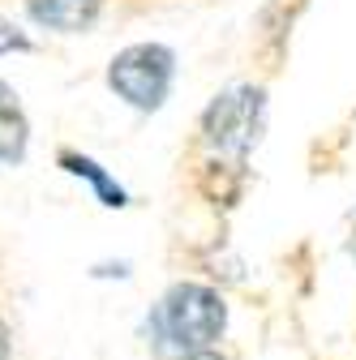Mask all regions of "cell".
<instances>
[{"label":"cell","mask_w":356,"mask_h":360,"mask_svg":"<svg viewBox=\"0 0 356 360\" xmlns=\"http://www.w3.org/2000/svg\"><path fill=\"white\" fill-rule=\"evenodd\" d=\"M155 326L163 330V343H172L176 352H210L224 339L228 304L206 283H176L155 313Z\"/></svg>","instance_id":"6da1fadb"},{"label":"cell","mask_w":356,"mask_h":360,"mask_svg":"<svg viewBox=\"0 0 356 360\" xmlns=\"http://www.w3.org/2000/svg\"><path fill=\"white\" fill-rule=\"evenodd\" d=\"M172 73H176V56L163 43H133V48L112 56L108 86L129 108L155 112V108H163L167 90H172Z\"/></svg>","instance_id":"7a4b0ae2"},{"label":"cell","mask_w":356,"mask_h":360,"mask_svg":"<svg viewBox=\"0 0 356 360\" xmlns=\"http://www.w3.org/2000/svg\"><path fill=\"white\" fill-rule=\"evenodd\" d=\"M202 133L215 150L245 159L258 146V133H262V90L236 86L228 95H219L202 116Z\"/></svg>","instance_id":"3957f363"},{"label":"cell","mask_w":356,"mask_h":360,"mask_svg":"<svg viewBox=\"0 0 356 360\" xmlns=\"http://www.w3.org/2000/svg\"><path fill=\"white\" fill-rule=\"evenodd\" d=\"M103 0H26V9L39 26L61 30V34H77L99 18Z\"/></svg>","instance_id":"277c9868"},{"label":"cell","mask_w":356,"mask_h":360,"mask_svg":"<svg viewBox=\"0 0 356 360\" xmlns=\"http://www.w3.org/2000/svg\"><path fill=\"white\" fill-rule=\"evenodd\" d=\"M26 150V116L18 108V95L0 82V159L13 163Z\"/></svg>","instance_id":"5b68a950"},{"label":"cell","mask_w":356,"mask_h":360,"mask_svg":"<svg viewBox=\"0 0 356 360\" xmlns=\"http://www.w3.org/2000/svg\"><path fill=\"white\" fill-rule=\"evenodd\" d=\"M61 167H65V172H73V176H82V180H91V189L99 193V202H103V206H125V202H129V198H125V189L116 185V180H112L95 159L65 150V155H61Z\"/></svg>","instance_id":"8992f818"},{"label":"cell","mask_w":356,"mask_h":360,"mask_svg":"<svg viewBox=\"0 0 356 360\" xmlns=\"http://www.w3.org/2000/svg\"><path fill=\"white\" fill-rule=\"evenodd\" d=\"M26 48H30V39H26L13 22L0 18V56H5V52H26Z\"/></svg>","instance_id":"52a82bcc"},{"label":"cell","mask_w":356,"mask_h":360,"mask_svg":"<svg viewBox=\"0 0 356 360\" xmlns=\"http://www.w3.org/2000/svg\"><path fill=\"white\" fill-rule=\"evenodd\" d=\"M176 360H228V356H219V352H181Z\"/></svg>","instance_id":"ba28073f"},{"label":"cell","mask_w":356,"mask_h":360,"mask_svg":"<svg viewBox=\"0 0 356 360\" xmlns=\"http://www.w3.org/2000/svg\"><path fill=\"white\" fill-rule=\"evenodd\" d=\"M9 352H13V343H9V326L0 322V360H9Z\"/></svg>","instance_id":"9c48e42d"},{"label":"cell","mask_w":356,"mask_h":360,"mask_svg":"<svg viewBox=\"0 0 356 360\" xmlns=\"http://www.w3.org/2000/svg\"><path fill=\"white\" fill-rule=\"evenodd\" d=\"M352 253H356V228H352Z\"/></svg>","instance_id":"30bf717a"}]
</instances>
